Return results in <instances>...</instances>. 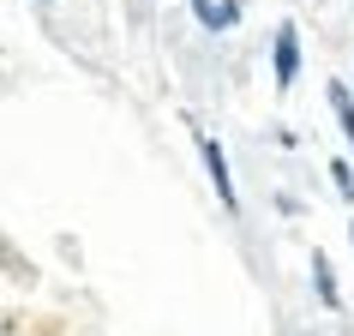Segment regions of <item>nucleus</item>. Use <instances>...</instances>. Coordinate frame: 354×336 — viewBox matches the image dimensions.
<instances>
[{
	"label": "nucleus",
	"mask_w": 354,
	"mask_h": 336,
	"mask_svg": "<svg viewBox=\"0 0 354 336\" xmlns=\"http://www.w3.org/2000/svg\"><path fill=\"white\" fill-rule=\"evenodd\" d=\"M270 73H277V91H288L300 78V24L282 19L277 24V42H270Z\"/></svg>",
	"instance_id": "1"
},
{
	"label": "nucleus",
	"mask_w": 354,
	"mask_h": 336,
	"mask_svg": "<svg viewBox=\"0 0 354 336\" xmlns=\"http://www.w3.org/2000/svg\"><path fill=\"white\" fill-rule=\"evenodd\" d=\"M198 156H205V174H210V187H216V198H223V210H241V192L228 180V156H223V144L210 132H198Z\"/></svg>",
	"instance_id": "2"
},
{
	"label": "nucleus",
	"mask_w": 354,
	"mask_h": 336,
	"mask_svg": "<svg viewBox=\"0 0 354 336\" xmlns=\"http://www.w3.org/2000/svg\"><path fill=\"white\" fill-rule=\"evenodd\" d=\"M192 19L205 30H234L241 24V0H192Z\"/></svg>",
	"instance_id": "3"
},
{
	"label": "nucleus",
	"mask_w": 354,
	"mask_h": 336,
	"mask_svg": "<svg viewBox=\"0 0 354 336\" xmlns=\"http://www.w3.org/2000/svg\"><path fill=\"white\" fill-rule=\"evenodd\" d=\"M313 288H318V300H324V306H342V288H336V270H330V259H324V252H313Z\"/></svg>",
	"instance_id": "4"
},
{
	"label": "nucleus",
	"mask_w": 354,
	"mask_h": 336,
	"mask_svg": "<svg viewBox=\"0 0 354 336\" xmlns=\"http://www.w3.org/2000/svg\"><path fill=\"white\" fill-rule=\"evenodd\" d=\"M330 109H336V127H342V138H348V150H354V96H348L342 78H330Z\"/></svg>",
	"instance_id": "5"
},
{
	"label": "nucleus",
	"mask_w": 354,
	"mask_h": 336,
	"mask_svg": "<svg viewBox=\"0 0 354 336\" xmlns=\"http://www.w3.org/2000/svg\"><path fill=\"white\" fill-rule=\"evenodd\" d=\"M330 180H336L342 198H354V162H330Z\"/></svg>",
	"instance_id": "6"
},
{
	"label": "nucleus",
	"mask_w": 354,
	"mask_h": 336,
	"mask_svg": "<svg viewBox=\"0 0 354 336\" xmlns=\"http://www.w3.org/2000/svg\"><path fill=\"white\" fill-rule=\"evenodd\" d=\"M348 234H354V223H348Z\"/></svg>",
	"instance_id": "7"
}]
</instances>
